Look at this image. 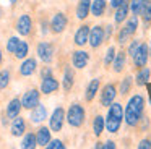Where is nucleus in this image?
Returning <instances> with one entry per match:
<instances>
[{
	"instance_id": "obj_11",
	"label": "nucleus",
	"mask_w": 151,
	"mask_h": 149,
	"mask_svg": "<svg viewBox=\"0 0 151 149\" xmlns=\"http://www.w3.org/2000/svg\"><path fill=\"white\" fill-rule=\"evenodd\" d=\"M49 26H50V32H52V34H62L67 29V26H68V18H67L65 13L57 11L55 15L50 18Z\"/></svg>"
},
{
	"instance_id": "obj_7",
	"label": "nucleus",
	"mask_w": 151,
	"mask_h": 149,
	"mask_svg": "<svg viewBox=\"0 0 151 149\" xmlns=\"http://www.w3.org/2000/svg\"><path fill=\"white\" fill-rule=\"evenodd\" d=\"M106 44L104 39V24H93L91 26V32H89V41L88 45L93 50H98Z\"/></svg>"
},
{
	"instance_id": "obj_10",
	"label": "nucleus",
	"mask_w": 151,
	"mask_h": 149,
	"mask_svg": "<svg viewBox=\"0 0 151 149\" xmlns=\"http://www.w3.org/2000/svg\"><path fill=\"white\" fill-rule=\"evenodd\" d=\"M127 62H128V55H127V47L125 45H119L117 54H115L114 63H112V71L115 74H122L127 68Z\"/></svg>"
},
{
	"instance_id": "obj_9",
	"label": "nucleus",
	"mask_w": 151,
	"mask_h": 149,
	"mask_svg": "<svg viewBox=\"0 0 151 149\" xmlns=\"http://www.w3.org/2000/svg\"><path fill=\"white\" fill-rule=\"evenodd\" d=\"M89 32H91V24H89L88 21H81V24L78 26V29H76L75 36H73V44L76 45V47L83 49L86 44H88L89 41Z\"/></svg>"
},
{
	"instance_id": "obj_15",
	"label": "nucleus",
	"mask_w": 151,
	"mask_h": 149,
	"mask_svg": "<svg viewBox=\"0 0 151 149\" xmlns=\"http://www.w3.org/2000/svg\"><path fill=\"white\" fill-rule=\"evenodd\" d=\"M89 58H91V55H89L88 50L78 49V50L72 52V65L75 67V70H83V68H86L89 63Z\"/></svg>"
},
{
	"instance_id": "obj_44",
	"label": "nucleus",
	"mask_w": 151,
	"mask_h": 149,
	"mask_svg": "<svg viewBox=\"0 0 151 149\" xmlns=\"http://www.w3.org/2000/svg\"><path fill=\"white\" fill-rule=\"evenodd\" d=\"M115 148H117V143L112 141V139H109V141H106L102 144V149H115Z\"/></svg>"
},
{
	"instance_id": "obj_50",
	"label": "nucleus",
	"mask_w": 151,
	"mask_h": 149,
	"mask_svg": "<svg viewBox=\"0 0 151 149\" xmlns=\"http://www.w3.org/2000/svg\"><path fill=\"white\" fill-rule=\"evenodd\" d=\"M150 58H151V44H150Z\"/></svg>"
},
{
	"instance_id": "obj_23",
	"label": "nucleus",
	"mask_w": 151,
	"mask_h": 149,
	"mask_svg": "<svg viewBox=\"0 0 151 149\" xmlns=\"http://www.w3.org/2000/svg\"><path fill=\"white\" fill-rule=\"evenodd\" d=\"M135 84L138 87H143V86H148L150 83V78H151V68L150 67H143L140 68L138 71H135Z\"/></svg>"
},
{
	"instance_id": "obj_45",
	"label": "nucleus",
	"mask_w": 151,
	"mask_h": 149,
	"mask_svg": "<svg viewBox=\"0 0 151 149\" xmlns=\"http://www.w3.org/2000/svg\"><path fill=\"white\" fill-rule=\"evenodd\" d=\"M49 74H52V70H50L49 67H44V68H42V71H41V78L49 76Z\"/></svg>"
},
{
	"instance_id": "obj_36",
	"label": "nucleus",
	"mask_w": 151,
	"mask_h": 149,
	"mask_svg": "<svg viewBox=\"0 0 151 149\" xmlns=\"http://www.w3.org/2000/svg\"><path fill=\"white\" fill-rule=\"evenodd\" d=\"M146 0H130V13L132 15H138L140 16L141 10H143Z\"/></svg>"
},
{
	"instance_id": "obj_18",
	"label": "nucleus",
	"mask_w": 151,
	"mask_h": 149,
	"mask_svg": "<svg viewBox=\"0 0 151 149\" xmlns=\"http://www.w3.org/2000/svg\"><path fill=\"white\" fill-rule=\"evenodd\" d=\"M128 16H130V0H125L119 8L114 10V24L115 26L124 24Z\"/></svg>"
},
{
	"instance_id": "obj_30",
	"label": "nucleus",
	"mask_w": 151,
	"mask_h": 149,
	"mask_svg": "<svg viewBox=\"0 0 151 149\" xmlns=\"http://www.w3.org/2000/svg\"><path fill=\"white\" fill-rule=\"evenodd\" d=\"M140 19H141V23H143L145 29L151 28V0H146L143 10H141V13H140Z\"/></svg>"
},
{
	"instance_id": "obj_27",
	"label": "nucleus",
	"mask_w": 151,
	"mask_h": 149,
	"mask_svg": "<svg viewBox=\"0 0 151 149\" xmlns=\"http://www.w3.org/2000/svg\"><path fill=\"white\" fill-rule=\"evenodd\" d=\"M31 122L33 123H42L44 120L47 118V109L46 105H42V104H37L34 109H31Z\"/></svg>"
},
{
	"instance_id": "obj_21",
	"label": "nucleus",
	"mask_w": 151,
	"mask_h": 149,
	"mask_svg": "<svg viewBox=\"0 0 151 149\" xmlns=\"http://www.w3.org/2000/svg\"><path fill=\"white\" fill-rule=\"evenodd\" d=\"M36 70H37V60L33 57H29V58H24V60L21 62L18 73H20V76H31Z\"/></svg>"
},
{
	"instance_id": "obj_51",
	"label": "nucleus",
	"mask_w": 151,
	"mask_h": 149,
	"mask_svg": "<svg viewBox=\"0 0 151 149\" xmlns=\"http://www.w3.org/2000/svg\"><path fill=\"white\" fill-rule=\"evenodd\" d=\"M150 139H151V136H150Z\"/></svg>"
},
{
	"instance_id": "obj_12",
	"label": "nucleus",
	"mask_w": 151,
	"mask_h": 149,
	"mask_svg": "<svg viewBox=\"0 0 151 149\" xmlns=\"http://www.w3.org/2000/svg\"><path fill=\"white\" fill-rule=\"evenodd\" d=\"M41 102V89H36V87H31L21 97V104H23V109L31 110Z\"/></svg>"
},
{
	"instance_id": "obj_13",
	"label": "nucleus",
	"mask_w": 151,
	"mask_h": 149,
	"mask_svg": "<svg viewBox=\"0 0 151 149\" xmlns=\"http://www.w3.org/2000/svg\"><path fill=\"white\" fill-rule=\"evenodd\" d=\"M75 67L73 65H63V73H62V87L65 91V94H68L75 86Z\"/></svg>"
},
{
	"instance_id": "obj_2",
	"label": "nucleus",
	"mask_w": 151,
	"mask_h": 149,
	"mask_svg": "<svg viewBox=\"0 0 151 149\" xmlns=\"http://www.w3.org/2000/svg\"><path fill=\"white\" fill-rule=\"evenodd\" d=\"M124 125V105L120 102H112L109 105L107 115H106V131L111 135H117Z\"/></svg>"
},
{
	"instance_id": "obj_25",
	"label": "nucleus",
	"mask_w": 151,
	"mask_h": 149,
	"mask_svg": "<svg viewBox=\"0 0 151 149\" xmlns=\"http://www.w3.org/2000/svg\"><path fill=\"white\" fill-rule=\"evenodd\" d=\"M107 8H109V2H107V0H93V2H91V15L94 16V18L106 16Z\"/></svg>"
},
{
	"instance_id": "obj_28",
	"label": "nucleus",
	"mask_w": 151,
	"mask_h": 149,
	"mask_svg": "<svg viewBox=\"0 0 151 149\" xmlns=\"http://www.w3.org/2000/svg\"><path fill=\"white\" fill-rule=\"evenodd\" d=\"M50 133H52V130L47 128V126H41L39 130L36 131V141H37V146H41V148H46L47 144L50 143Z\"/></svg>"
},
{
	"instance_id": "obj_48",
	"label": "nucleus",
	"mask_w": 151,
	"mask_h": 149,
	"mask_svg": "<svg viewBox=\"0 0 151 149\" xmlns=\"http://www.w3.org/2000/svg\"><path fill=\"white\" fill-rule=\"evenodd\" d=\"M17 2H18V0H10V3H12V5H15Z\"/></svg>"
},
{
	"instance_id": "obj_3",
	"label": "nucleus",
	"mask_w": 151,
	"mask_h": 149,
	"mask_svg": "<svg viewBox=\"0 0 151 149\" xmlns=\"http://www.w3.org/2000/svg\"><path fill=\"white\" fill-rule=\"evenodd\" d=\"M86 122V110L80 102L70 104L68 110H67V123L72 128H81Z\"/></svg>"
},
{
	"instance_id": "obj_35",
	"label": "nucleus",
	"mask_w": 151,
	"mask_h": 149,
	"mask_svg": "<svg viewBox=\"0 0 151 149\" xmlns=\"http://www.w3.org/2000/svg\"><path fill=\"white\" fill-rule=\"evenodd\" d=\"M128 39H132L130 36H128L127 29H125V26H122V28H119V31L115 32V42H117L119 45H125L128 42Z\"/></svg>"
},
{
	"instance_id": "obj_22",
	"label": "nucleus",
	"mask_w": 151,
	"mask_h": 149,
	"mask_svg": "<svg viewBox=\"0 0 151 149\" xmlns=\"http://www.w3.org/2000/svg\"><path fill=\"white\" fill-rule=\"evenodd\" d=\"M10 133L12 136H15V138H18V136H23L24 133H26V120L23 118V117L18 115L17 118L12 120V125H10Z\"/></svg>"
},
{
	"instance_id": "obj_47",
	"label": "nucleus",
	"mask_w": 151,
	"mask_h": 149,
	"mask_svg": "<svg viewBox=\"0 0 151 149\" xmlns=\"http://www.w3.org/2000/svg\"><path fill=\"white\" fill-rule=\"evenodd\" d=\"M2 62H4V54H2V49H0V65H2Z\"/></svg>"
},
{
	"instance_id": "obj_16",
	"label": "nucleus",
	"mask_w": 151,
	"mask_h": 149,
	"mask_svg": "<svg viewBox=\"0 0 151 149\" xmlns=\"http://www.w3.org/2000/svg\"><path fill=\"white\" fill-rule=\"evenodd\" d=\"M15 29H17L18 34L23 36V37L29 36L31 31H33V19H31V16L29 15H21L20 18H18L17 24H15Z\"/></svg>"
},
{
	"instance_id": "obj_8",
	"label": "nucleus",
	"mask_w": 151,
	"mask_h": 149,
	"mask_svg": "<svg viewBox=\"0 0 151 149\" xmlns=\"http://www.w3.org/2000/svg\"><path fill=\"white\" fill-rule=\"evenodd\" d=\"M36 54L39 57L41 62H44L46 65L52 63L54 60V54H55V47H54L52 42H47V41H42L37 44L36 47Z\"/></svg>"
},
{
	"instance_id": "obj_5",
	"label": "nucleus",
	"mask_w": 151,
	"mask_h": 149,
	"mask_svg": "<svg viewBox=\"0 0 151 149\" xmlns=\"http://www.w3.org/2000/svg\"><path fill=\"white\" fill-rule=\"evenodd\" d=\"M150 62V44L146 41H141L138 45L135 55L132 57V65H133V71H138L140 68L148 67Z\"/></svg>"
},
{
	"instance_id": "obj_14",
	"label": "nucleus",
	"mask_w": 151,
	"mask_h": 149,
	"mask_svg": "<svg viewBox=\"0 0 151 149\" xmlns=\"http://www.w3.org/2000/svg\"><path fill=\"white\" fill-rule=\"evenodd\" d=\"M102 86V78L101 76H96L86 84V89H85V102L86 104H91L93 100L96 99V96L99 94V89Z\"/></svg>"
},
{
	"instance_id": "obj_33",
	"label": "nucleus",
	"mask_w": 151,
	"mask_h": 149,
	"mask_svg": "<svg viewBox=\"0 0 151 149\" xmlns=\"http://www.w3.org/2000/svg\"><path fill=\"white\" fill-rule=\"evenodd\" d=\"M28 54H29V45H28V42L26 41H20L17 50H15V58H18V60H24V58L28 57Z\"/></svg>"
},
{
	"instance_id": "obj_4",
	"label": "nucleus",
	"mask_w": 151,
	"mask_h": 149,
	"mask_svg": "<svg viewBox=\"0 0 151 149\" xmlns=\"http://www.w3.org/2000/svg\"><path fill=\"white\" fill-rule=\"evenodd\" d=\"M117 96H119V83L109 81L104 86H101V89H99V104H101V107L109 109V105L117 99Z\"/></svg>"
},
{
	"instance_id": "obj_26",
	"label": "nucleus",
	"mask_w": 151,
	"mask_h": 149,
	"mask_svg": "<svg viewBox=\"0 0 151 149\" xmlns=\"http://www.w3.org/2000/svg\"><path fill=\"white\" fill-rule=\"evenodd\" d=\"M21 109H23L21 99H18V97L12 99L10 102H8V105H7V118H10V120L17 118V117L21 113Z\"/></svg>"
},
{
	"instance_id": "obj_6",
	"label": "nucleus",
	"mask_w": 151,
	"mask_h": 149,
	"mask_svg": "<svg viewBox=\"0 0 151 149\" xmlns=\"http://www.w3.org/2000/svg\"><path fill=\"white\" fill-rule=\"evenodd\" d=\"M65 122H67V110L63 109L62 105L55 107L52 115H50V118H49V128L52 130L54 133H59V131H62Z\"/></svg>"
},
{
	"instance_id": "obj_19",
	"label": "nucleus",
	"mask_w": 151,
	"mask_h": 149,
	"mask_svg": "<svg viewBox=\"0 0 151 149\" xmlns=\"http://www.w3.org/2000/svg\"><path fill=\"white\" fill-rule=\"evenodd\" d=\"M133 84H135V78L132 74H125L120 80V83H119V96L124 97V99L128 97L132 89H133Z\"/></svg>"
},
{
	"instance_id": "obj_20",
	"label": "nucleus",
	"mask_w": 151,
	"mask_h": 149,
	"mask_svg": "<svg viewBox=\"0 0 151 149\" xmlns=\"http://www.w3.org/2000/svg\"><path fill=\"white\" fill-rule=\"evenodd\" d=\"M91 2L93 0H78L75 15L80 21H86V18L91 15Z\"/></svg>"
},
{
	"instance_id": "obj_24",
	"label": "nucleus",
	"mask_w": 151,
	"mask_h": 149,
	"mask_svg": "<svg viewBox=\"0 0 151 149\" xmlns=\"http://www.w3.org/2000/svg\"><path fill=\"white\" fill-rule=\"evenodd\" d=\"M140 21H141L140 16H138V15H132V13H130V16L125 19L124 26H125V29H127V32H128L130 37H135V36H137L138 28H140Z\"/></svg>"
},
{
	"instance_id": "obj_38",
	"label": "nucleus",
	"mask_w": 151,
	"mask_h": 149,
	"mask_svg": "<svg viewBox=\"0 0 151 149\" xmlns=\"http://www.w3.org/2000/svg\"><path fill=\"white\" fill-rule=\"evenodd\" d=\"M140 39H135V37H132V41L128 42V45H127V55H128V58H132L135 55V52H137V49H138V45H140Z\"/></svg>"
},
{
	"instance_id": "obj_37",
	"label": "nucleus",
	"mask_w": 151,
	"mask_h": 149,
	"mask_svg": "<svg viewBox=\"0 0 151 149\" xmlns=\"http://www.w3.org/2000/svg\"><path fill=\"white\" fill-rule=\"evenodd\" d=\"M150 126H151V120L148 118V115H146V113H143L141 120L138 122V125H137L138 133H146V131H150Z\"/></svg>"
},
{
	"instance_id": "obj_29",
	"label": "nucleus",
	"mask_w": 151,
	"mask_h": 149,
	"mask_svg": "<svg viewBox=\"0 0 151 149\" xmlns=\"http://www.w3.org/2000/svg\"><path fill=\"white\" fill-rule=\"evenodd\" d=\"M106 131V117H102L101 113H96L93 118V135L96 138H101V135Z\"/></svg>"
},
{
	"instance_id": "obj_40",
	"label": "nucleus",
	"mask_w": 151,
	"mask_h": 149,
	"mask_svg": "<svg viewBox=\"0 0 151 149\" xmlns=\"http://www.w3.org/2000/svg\"><path fill=\"white\" fill-rule=\"evenodd\" d=\"M104 24V39H106V44H109L115 32V28L112 26V23H102Z\"/></svg>"
},
{
	"instance_id": "obj_17",
	"label": "nucleus",
	"mask_w": 151,
	"mask_h": 149,
	"mask_svg": "<svg viewBox=\"0 0 151 149\" xmlns=\"http://www.w3.org/2000/svg\"><path fill=\"white\" fill-rule=\"evenodd\" d=\"M41 92L42 94H54V92H57L59 91V87H60V83H59V80H55V76L54 74H49V76H44V78H41Z\"/></svg>"
},
{
	"instance_id": "obj_32",
	"label": "nucleus",
	"mask_w": 151,
	"mask_h": 149,
	"mask_svg": "<svg viewBox=\"0 0 151 149\" xmlns=\"http://www.w3.org/2000/svg\"><path fill=\"white\" fill-rule=\"evenodd\" d=\"M36 146H37L36 135L34 133H24L23 139H21V148L23 149H34Z\"/></svg>"
},
{
	"instance_id": "obj_49",
	"label": "nucleus",
	"mask_w": 151,
	"mask_h": 149,
	"mask_svg": "<svg viewBox=\"0 0 151 149\" xmlns=\"http://www.w3.org/2000/svg\"><path fill=\"white\" fill-rule=\"evenodd\" d=\"M2 16H4V11H2V8H0V19H2Z\"/></svg>"
},
{
	"instance_id": "obj_46",
	"label": "nucleus",
	"mask_w": 151,
	"mask_h": 149,
	"mask_svg": "<svg viewBox=\"0 0 151 149\" xmlns=\"http://www.w3.org/2000/svg\"><path fill=\"white\" fill-rule=\"evenodd\" d=\"M102 144H104L102 141H98V143H96V146H94V148H96V149H102Z\"/></svg>"
},
{
	"instance_id": "obj_42",
	"label": "nucleus",
	"mask_w": 151,
	"mask_h": 149,
	"mask_svg": "<svg viewBox=\"0 0 151 149\" xmlns=\"http://www.w3.org/2000/svg\"><path fill=\"white\" fill-rule=\"evenodd\" d=\"M137 148L138 149H151V139L150 138H143L141 141H138Z\"/></svg>"
},
{
	"instance_id": "obj_41",
	"label": "nucleus",
	"mask_w": 151,
	"mask_h": 149,
	"mask_svg": "<svg viewBox=\"0 0 151 149\" xmlns=\"http://www.w3.org/2000/svg\"><path fill=\"white\" fill-rule=\"evenodd\" d=\"M47 149H65V144L60 139H50V143L46 146Z\"/></svg>"
},
{
	"instance_id": "obj_31",
	"label": "nucleus",
	"mask_w": 151,
	"mask_h": 149,
	"mask_svg": "<svg viewBox=\"0 0 151 149\" xmlns=\"http://www.w3.org/2000/svg\"><path fill=\"white\" fill-rule=\"evenodd\" d=\"M115 54H117V49H115V45H111V44H109L107 50H106V54H104V60H102V63H104V70H112V63H114Z\"/></svg>"
},
{
	"instance_id": "obj_43",
	"label": "nucleus",
	"mask_w": 151,
	"mask_h": 149,
	"mask_svg": "<svg viewBox=\"0 0 151 149\" xmlns=\"http://www.w3.org/2000/svg\"><path fill=\"white\" fill-rule=\"evenodd\" d=\"M124 2H125V0H109V8H107V10L112 13L115 8H119V6H120Z\"/></svg>"
},
{
	"instance_id": "obj_34",
	"label": "nucleus",
	"mask_w": 151,
	"mask_h": 149,
	"mask_svg": "<svg viewBox=\"0 0 151 149\" xmlns=\"http://www.w3.org/2000/svg\"><path fill=\"white\" fill-rule=\"evenodd\" d=\"M10 80H12V73L8 68H4V70H0V91H4L8 87L10 84Z\"/></svg>"
},
{
	"instance_id": "obj_39",
	"label": "nucleus",
	"mask_w": 151,
	"mask_h": 149,
	"mask_svg": "<svg viewBox=\"0 0 151 149\" xmlns=\"http://www.w3.org/2000/svg\"><path fill=\"white\" fill-rule=\"evenodd\" d=\"M20 41H21V39H18L17 36H12V37L8 39V41H7V52H8V54H13L15 55V50H17Z\"/></svg>"
},
{
	"instance_id": "obj_1",
	"label": "nucleus",
	"mask_w": 151,
	"mask_h": 149,
	"mask_svg": "<svg viewBox=\"0 0 151 149\" xmlns=\"http://www.w3.org/2000/svg\"><path fill=\"white\" fill-rule=\"evenodd\" d=\"M146 109V99L143 94H133L130 96V99L127 100V105L124 110V122L128 128H137L138 122L141 120Z\"/></svg>"
}]
</instances>
